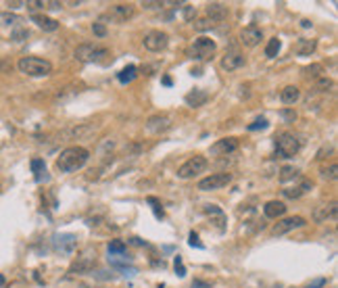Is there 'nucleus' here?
Instances as JSON below:
<instances>
[{
	"instance_id": "nucleus-1",
	"label": "nucleus",
	"mask_w": 338,
	"mask_h": 288,
	"mask_svg": "<svg viewBox=\"0 0 338 288\" xmlns=\"http://www.w3.org/2000/svg\"><path fill=\"white\" fill-rule=\"evenodd\" d=\"M88 159H90V153L84 146H69L56 157V169L63 171V174H73V171L81 169L88 163Z\"/></svg>"
},
{
	"instance_id": "nucleus-2",
	"label": "nucleus",
	"mask_w": 338,
	"mask_h": 288,
	"mask_svg": "<svg viewBox=\"0 0 338 288\" xmlns=\"http://www.w3.org/2000/svg\"><path fill=\"white\" fill-rule=\"evenodd\" d=\"M17 67L21 73H25L29 77H46L52 73V63L40 59V56H23L17 63Z\"/></svg>"
},
{
	"instance_id": "nucleus-3",
	"label": "nucleus",
	"mask_w": 338,
	"mask_h": 288,
	"mask_svg": "<svg viewBox=\"0 0 338 288\" xmlns=\"http://www.w3.org/2000/svg\"><path fill=\"white\" fill-rule=\"evenodd\" d=\"M301 138L293 132H284L276 138V155L280 159H290L301 151Z\"/></svg>"
},
{
	"instance_id": "nucleus-4",
	"label": "nucleus",
	"mask_w": 338,
	"mask_h": 288,
	"mask_svg": "<svg viewBox=\"0 0 338 288\" xmlns=\"http://www.w3.org/2000/svg\"><path fill=\"white\" fill-rule=\"evenodd\" d=\"M215 50H217L215 40L207 38V36H201V38H196L194 44L188 48V54H190V59H194V61H209V59H213Z\"/></svg>"
},
{
	"instance_id": "nucleus-5",
	"label": "nucleus",
	"mask_w": 338,
	"mask_h": 288,
	"mask_svg": "<svg viewBox=\"0 0 338 288\" xmlns=\"http://www.w3.org/2000/svg\"><path fill=\"white\" fill-rule=\"evenodd\" d=\"M73 54L81 63H98L104 56H109V48H102V46L96 44H79Z\"/></svg>"
},
{
	"instance_id": "nucleus-6",
	"label": "nucleus",
	"mask_w": 338,
	"mask_h": 288,
	"mask_svg": "<svg viewBox=\"0 0 338 288\" xmlns=\"http://www.w3.org/2000/svg\"><path fill=\"white\" fill-rule=\"evenodd\" d=\"M207 165H209V161H207L205 157H199V155L190 157L184 165L178 167V178L188 180V178H192V176H196V174H203V171L207 169Z\"/></svg>"
},
{
	"instance_id": "nucleus-7",
	"label": "nucleus",
	"mask_w": 338,
	"mask_h": 288,
	"mask_svg": "<svg viewBox=\"0 0 338 288\" xmlns=\"http://www.w3.org/2000/svg\"><path fill=\"white\" fill-rule=\"evenodd\" d=\"M144 48L150 50V52H163L167 48V44H169V36L165 31H161V29H153V31H148L146 36H144Z\"/></svg>"
},
{
	"instance_id": "nucleus-8",
	"label": "nucleus",
	"mask_w": 338,
	"mask_h": 288,
	"mask_svg": "<svg viewBox=\"0 0 338 288\" xmlns=\"http://www.w3.org/2000/svg\"><path fill=\"white\" fill-rule=\"evenodd\" d=\"M230 182H232V174H228V171H221V174H213V176H209V178H203L199 182V190H203V192L219 190V188H226Z\"/></svg>"
},
{
	"instance_id": "nucleus-9",
	"label": "nucleus",
	"mask_w": 338,
	"mask_h": 288,
	"mask_svg": "<svg viewBox=\"0 0 338 288\" xmlns=\"http://www.w3.org/2000/svg\"><path fill=\"white\" fill-rule=\"evenodd\" d=\"M305 226V217H301V215H295V217H284V220H280L274 230H272V234L274 236H284L288 232H293V230L297 228H303Z\"/></svg>"
},
{
	"instance_id": "nucleus-10",
	"label": "nucleus",
	"mask_w": 338,
	"mask_h": 288,
	"mask_svg": "<svg viewBox=\"0 0 338 288\" xmlns=\"http://www.w3.org/2000/svg\"><path fill=\"white\" fill-rule=\"evenodd\" d=\"M261 40H263V31L257 25H247L240 31V44L247 46V48H255Z\"/></svg>"
},
{
	"instance_id": "nucleus-11",
	"label": "nucleus",
	"mask_w": 338,
	"mask_h": 288,
	"mask_svg": "<svg viewBox=\"0 0 338 288\" xmlns=\"http://www.w3.org/2000/svg\"><path fill=\"white\" fill-rule=\"evenodd\" d=\"M171 128V119L169 115L165 113H159V115H153V117L146 119V130L150 134H161V132H167Z\"/></svg>"
},
{
	"instance_id": "nucleus-12",
	"label": "nucleus",
	"mask_w": 338,
	"mask_h": 288,
	"mask_svg": "<svg viewBox=\"0 0 338 288\" xmlns=\"http://www.w3.org/2000/svg\"><path fill=\"white\" fill-rule=\"evenodd\" d=\"M236 148H238V140H236V138H221V140H217L211 146V155H215V157L230 155V153H234Z\"/></svg>"
},
{
	"instance_id": "nucleus-13",
	"label": "nucleus",
	"mask_w": 338,
	"mask_h": 288,
	"mask_svg": "<svg viewBox=\"0 0 338 288\" xmlns=\"http://www.w3.org/2000/svg\"><path fill=\"white\" fill-rule=\"evenodd\" d=\"M75 247H77V238L73 234H61V236L54 238V249L65 253V255H71V253L75 251Z\"/></svg>"
},
{
	"instance_id": "nucleus-14",
	"label": "nucleus",
	"mask_w": 338,
	"mask_h": 288,
	"mask_svg": "<svg viewBox=\"0 0 338 288\" xmlns=\"http://www.w3.org/2000/svg\"><path fill=\"white\" fill-rule=\"evenodd\" d=\"M205 13H207V19H211L213 23H219L228 17V6L221 4V2H209Z\"/></svg>"
},
{
	"instance_id": "nucleus-15",
	"label": "nucleus",
	"mask_w": 338,
	"mask_h": 288,
	"mask_svg": "<svg viewBox=\"0 0 338 288\" xmlns=\"http://www.w3.org/2000/svg\"><path fill=\"white\" fill-rule=\"evenodd\" d=\"M134 13H136V6L132 2H119L111 6V15L119 21H127L130 17H134Z\"/></svg>"
},
{
	"instance_id": "nucleus-16",
	"label": "nucleus",
	"mask_w": 338,
	"mask_h": 288,
	"mask_svg": "<svg viewBox=\"0 0 338 288\" xmlns=\"http://www.w3.org/2000/svg\"><path fill=\"white\" fill-rule=\"evenodd\" d=\"M244 63H247V59H244L240 52H228L224 59H221V67H224L226 71H236Z\"/></svg>"
},
{
	"instance_id": "nucleus-17",
	"label": "nucleus",
	"mask_w": 338,
	"mask_h": 288,
	"mask_svg": "<svg viewBox=\"0 0 338 288\" xmlns=\"http://www.w3.org/2000/svg\"><path fill=\"white\" fill-rule=\"evenodd\" d=\"M263 213H265V217H270V220H278V217H282L286 213V205L282 201H270V203H265Z\"/></svg>"
},
{
	"instance_id": "nucleus-18",
	"label": "nucleus",
	"mask_w": 338,
	"mask_h": 288,
	"mask_svg": "<svg viewBox=\"0 0 338 288\" xmlns=\"http://www.w3.org/2000/svg\"><path fill=\"white\" fill-rule=\"evenodd\" d=\"M318 48V40H313V38H301L295 46V52L299 56H311L313 52H316Z\"/></svg>"
},
{
	"instance_id": "nucleus-19",
	"label": "nucleus",
	"mask_w": 338,
	"mask_h": 288,
	"mask_svg": "<svg viewBox=\"0 0 338 288\" xmlns=\"http://www.w3.org/2000/svg\"><path fill=\"white\" fill-rule=\"evenodd\" d=\"M31 21L36 23L38 27H42L44 31H56V29H59V21L52 19V17H46V15L33 13V15H31Z\"/></svg>"
},
{
	"instance_id": "nucleus-20",
	"label": "nucleus",
	"mask_w": 338,
	"mask_h": 288,
	"mask_svg": "<svg viewBox=\"0 0 338 288\" xmlns=\"http://www.w3.org/2000/svg\"><path fill=\"white\" fill-rule=\"evenodd\" d=\"M313 220L316 222H326V220H336V203H330V205H322L316 209V215H313Z\"/></svg>"
},
{
	"instance_id": "nucleus-21",
	"label": "nucleus",
	"mask_w": 338,
	"mask_h": 288,
	"mask_svg": "<svg viewBox=\"0 0 338 288\" xmlns=\"http://www.w3.org/2000/svg\"><path fill=\"white\" fill-rule=\"evenodd\" d=\"M94 255H84V257H77V261L71 266L69 274H84V272H90L92 266H94Z\"/></svg>"
},
{
	"instance_id": "nucleus-22",
	"label": "nucleus",
	"mask_w": 338,
	"mask_h": 288,
	"mask_svg": "<svg viewBox=\"0 0 338 288\" xmlns=\"http://www.w3.org/2000/svg\"><path fill=\"white\" fill-rule=\"evenodd\" d=\"M299 98H301V90L297 86H286L280 90V100H282L284 105H295Z\"/></svg>"
},
{
	"instance_id": "nucleus-23",
	"label": "nucleus",
	"mask_w": 338,
	"mask_h": 288,
	"mask_svg": "<svg viewBox=\"0 0 338 288\" xmlns=\"http://www.w3.org/2000/svg\"><path fill=\"white\" fill-rule=\"evenodd\" d=\"M207 92H203V90H194V92H190V94H186V105H190V107H203L205 102H207Z\"/></svg>"
},
{
	"instance_id": "nucleus-24",
	"label": "nucleus",
	"mask_w": 338,
	"mask_h": 288,
	"mask_svg": "<svg viewBox=\"0 0 338 288\" xmlns=\"http://www.w3.org/2000/svg\"><path fill=\"white\" fill-rule=\"evenodd\" d=\"M136 75H138L136 65H127L125 69H121V73L117 75V79H119L121 84H130V82H134V79H136Z\"/></svg>"
},
{
	"instance_id": "nucleus-25",
	"label": "nucleus",
	"mask_w": 338,
	"mask_h": 288,
	"mask_svg": "<svg viewBox=\"0 0 338 288\" xmlns=\"http://www.w3.org/2000/svg\"><path fill=\"white\" fill-rule=\"evenodd\" d=\"M280 48H282V42H280V38H272L270 42H267V46H265V56H267V59H276Z\"/></svg>"
},
{
	"instance_id": "nucleus-26",
	"label": "nucleus",
	"mask_w": 338,
	"mask_h": 288,
	"mask_svg": "<svg viewBox=\"0 0 338 288\" xmlns=\"http://www.w3.org/2000/svg\"><path fill=\"white\" fill-rule=\"evenodd\" d=\"M107 249H109V253H111V257H113V255H125V251H127V247H125L123 240H111Z\"/></svg>"
},
{
	"instance_id": "nucleus-27",
	"label": "nucleus",
	"mask_w": 338,
	"mask_h": 288,
	"mask_svg": "<svg viewBox=\"0 0 338 288\" xmlns=\"http://www.w3.org/2000/svg\"><path fill=\"white\" fill-rule=\"evenodd\" d=\"M303 71H305V77H313V79H318V77H322V73H324V65H320V63L309 65V67L303 69Z\"/></svg>"
},
{
	"instance_id": "nucleus-28",
	"label": "nucleus",
	"mask_w": 338,
	"mask_h": 288,
	"mask_svg": "<svg viewBox=\"0 0 338 288\" xmlns=\"http://www.w3.org/2000/svg\"><path fill=\"white\" fill-rule=\"evenodd\" d=\"M94 130H96V125H79V128L75 125V128H73L71 132H69V134H71L73 138H75V136H77V138H81V136H90Z\"/></svg>"
},
{
	"instance_id": "nucleus-29",
	"label": "nucleus",
	"mask_w": 338,
	"mask_h": 288,
	"mask_svg": "<svg viewBox=\"0 0 338 288\" xmlns=\"http://www.w3.org/2000/svg\"><path fill=\"white\" fill-rule=\"evenodd\" d=\"M192 25H194V29H196V31H207V29H211V27L215 25V23H213L211 19H207V17H205V19H196V21L192 23Z\"/></svg>"
},
{
	"instance_id": "nucleus-30",
	"label": "nucleus",
	"mask_w": 338,
	"mask_h": 288,
	"mask_svg": "<svg viewBox=\"0 0 338 288\" xmlns=\"http://www.w3.org/2000/svg\"><path fill=\"white\" fill-rule=\"evenodd\" d=\"M299 176V171L295 167H282L280 171V182H288V180H295Z\"/></svg>"
},
{
	"instance_id": "nucleus-31",
	"label": "nucleus",
	"mask_w": 338,
	"mask_h": 288,
	"mask_svg": "<svg viewBox=\"0 0 338 288\" xmlns=\"http://www.w3.org/2000/svg\"><path fill=\"white\" fill-rule=\"evenodd\" d=\"M322 178L324 180H336V174H338V165L336 163H332V165H328V167H324L322 171Z\"/></svg>"
},
{
	"instance_id": "nucleus-32",
	"label": "nucleus",
	"mask_w": 338,
	"mask_h": 288,
	"mask_svg": "<svg viewBox=\"0 0 338 288\" xmlns=\"http://www.w3.org/2000/svg\"><path fill=\"white\" fill-rule=\"evenodd\" d=\"M267 119H263V117H259V119H255L253 123H249V132H257V130H265L267 128Z\"/></svg>"
},
{
	"instance_id": "nucleus-33",
	"label": "nucleus",
	"mask_w": 338,
	"mask_h": 288,
	"mask_svg": "<svg viewBox=\"0 0 338 288\" xmlns=\"http://www.w3.org/2000/svg\"><path fill=\"white\" fill-rule=\"evenodd\" d=\"M31 171H33V174H46L44 159H33V161H31Z\"/></svg>"
},
{
	"instance_id": "nucleus-34",
	"label": "nucleus",
	"mask_w": 338,
	"mask_h": 288,
	"mask_svg": "<svg viewBox=\"0 0 338 288\" xmlns=\"http://www.w3.org/2000/svg\"><path fill=\"white\" fill-rule=\"evenodd\" d=\"M173 268H176V272H178L180 278H184V276H186V268H184V263H182V257H180V255L173 259Z\"/></svg>"
},
{
	"instance_id": "nucleus-35",
	"label": "nucleus",
	"mask_w": 338,
	"mask_h": 288,
	"mask_svg": "<svg viewBox=\"0 0 338 288\" xmlns=\"http://www.w3.org/2000/svg\"><path fill=\"white\" fill-rule=\"evenodd\" d=\"M328 88H332V79H328V77H320V82H318L316 90H320V92H326Z\"/></svg>"
},
{
	"instance_id": "nucleus-36",
	"label": "nucleus",
	"mask_w": 338,
	"mask_h": 288,
	"mask_svg": "<svg viewBox=\"0 0 338 288\" xmlns=\"http://www.w3.org/2000/svg\"><path fill=\"white\" fill-rule=\"evenodd\" d=\"M92 31H94V36H98V38L107 36V27H104L102 23H94V25H92Z\"/></svg>"
},
{
	"instance_id": "nucleus-37",
	"label": "nucleus",
	"mask_w": 338,
	"mask_h": 288,
	"mask_svg": "<svg viewBox=\"0 0 338 288\" xmlns=\"http://www.w3.org/2000/svg\"><path fill=\"white\" fill-rule=\"evenodd\" d=\"M27 36H29V31H27V29H17V31H13V36H10V38H13L15 42H23Z\"/></svg>"
},
{
	"instance_id": "nucleus-38",
	"label": "nucleus",
	"mask_w": 338,
	"mask_h": 288,
	"mask_svg": "<svg viewBox=\"0 0 338 288\" xmlns=\"http://www.w3.org/2000/svg\"><path fill=\"white\" fill-rule=\"evenodd\" d=\"M142 6L144 8H159V6H165V2H163V0H144Z\"/></svg>"
},
{
	"instance_id": "nucleus-39",
	"label": "nucleus",
	"mask_w": 338,
	"mask_h": 288,
	"mask_svg": "<svg viewBox=\"0 0 338 288\" xmlns=\"http://www.w3.org/2000/svg\"><path fill=\"white\" fill-rule=\"evenodd\" d=\"M188 245H190V247H196V249H203L201 240H199V234H196V232H190V236H188Z\"/></svg>"
},
{
	"instance_id": "nucleus-40",
	"label": "nucleus",
	"mask_w": 338,
	"mask_h": 288,
	"mask_svg": "<svg viewBox=\"0 0 338 288\" xmlns=\"http://www.w3.org/2000/svg\"><path fill=\"white\" fill-rule=\"evenodd\" d=\"M282 117H284L288 123H293V121L297 119V113H295V111H290V109H284V111H282Z\"/></svg>"
},
{
	"instance_id": "nucleus-41",
	"label": "nucleus",
	"mask_w": 338,
	"mask_h": 288,
	"mask_svg": "<svg viewBox=\"0 0 338 288\" xmlns=\"http://www.w3.org/2000/svg\"><path fill=\"white\" fill-rule=\"evenodd\" d=\"M184 15H186V19H192L194 15H196V10H194V6H190V4H184Z\"/></svg>"
},
{
	"instance_id": "nucleus-42",
	"label": "nucleus",
	"mask_w": 338,
	"mask_h": 288,
	"mask_svg": "<svg viewBox=\"0 0 338 288\" xmlns=\"http://www.w3.org/2000/svg\"><path fill=\"white\" fill-rule=\"evenodd\" d=\"M148 203H150V205H155V215H157V217H163V209H159V201L150 197Z\"/></svg>"
},
{
	"instance_id": "nucleus-43",
	"label": "nucleus",
	"mask_w": 338,
	"mask_h": 288,
	"mask_svg": "<svg viewBox=\"0 0 338 288\" xmlns=\"http://www.w3.org/2000/svg\"><path fill=\"white\" fill-rule=\"evenodd\" d=\"M326 286V278H318V280H313L307 288H324Z\"/></svg>"
},
{
	"instance_id": "nucleus-44",
	"label": "nucleus",
	"mask_w": 338,
	"mask_h": 288,
	"mask_svg": "<svg viewBox=\"0 0 338 288\" xmlns=\"http://www.w3.org/2000/svg\"><path fill=\"white\" fill-rule=\"evenodd\" d=\"M190 288H211V284H209V282H201V280H194Z\"/></svg>"
},
{
	"instance_id": "nucleus-45",
	"label": "nucleus",
	"mask_w": 338,
	"mask_h": 288,
	"mask_svg": "<svg viewBox=\"0 0 338 288\" xmlns=\"http://www.w3.org/2000/svg\"><path fill=\"white\" fill-rule=\"evenodd\" d=\"M301 25H303V27H311V21H307V19H303V21H301Z\"/></svg>"
}]
</instances>
